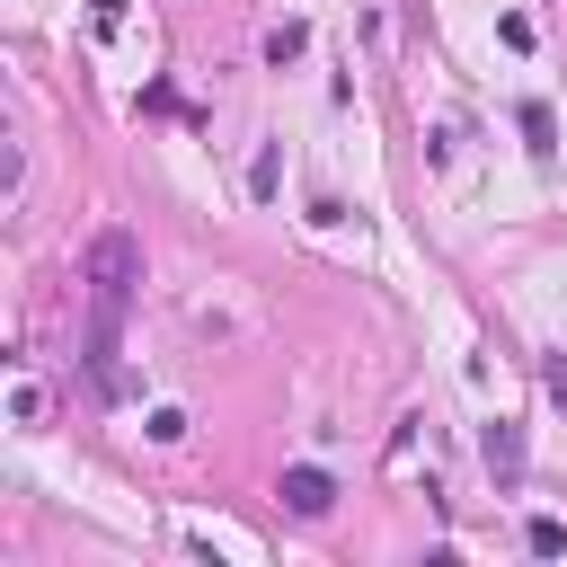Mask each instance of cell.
<instances>
[{
  "mask_svg": "<svg viewBox=\"0 0 567 567\" xmlns=\"http://www.w3.org/2000/svg\"><path fill=\"white\" fill-rule=\"evenodd\" d=\"M151 443H186V416L177 408H151Z\"/></svg>",
  "mask_w": 567,
  "mask_h": 567,
  "instance_id": "obj_5",
  "label": "cell"
},
{
  "mask_svg": "<svg viewBox=\"0 0 567 567\" xmlns=\"http://www.w3.org/2000/svg\"><path fill=\"white\" fill-rule=\"evenodd\" d=\"M275 496H284V505H292L301 523H319V514L337 505V487H328V470H310V461H301V470H284V487H275Z\"/></svg>",
  "mask_w": 567,
  "mask_h": 567,
  "instance_id": "obj_1",
  "label": "cell"
},
{
  "mask_svg": "<svg viewBox=\"0 0 567 567\" xmlns=\"http://www.w3.org/2000/svg\"><path fill=\"white\" fill-rule=\"evenodd\" d=\"M301 44H310V27H301V18H284V27H266V62H292Z\"/></svg>",
  "mask_w": 567,
  "mask_h": 567,
  "instance_id": "obj_3",
  "label": "cell"
},
{
  "mask_svg": "<svg viewBox=\"0 0 567 567\" xmlns=\"http://www.w3.org/2000/svg\"><path fill=\"white\" fill-rule=\"evenodd\" d=\"M487 461H496V470H523V434H514V425H487Z\"/></svg>",
  "mask_w": 567,
  "mask_h": 567,
  "instance_id": "obj_4",
  "label": "cell"
},
{
  "mask_svg": "<svg viewBox=\"0 0 567 567\" xmlns=\"http://www.w3.org/2000/svg\"><path fill=\"white\" fill-rule=\"evenodd\" d=\"M523 549H532V558H558V549H567V523H558V514H532V523H523Z\"/></svg>",
  "mask_w": 567,
  "mask_h": 567,
  "instance_id": "obj_2",
  "label": "cell"
}]
</instances>
